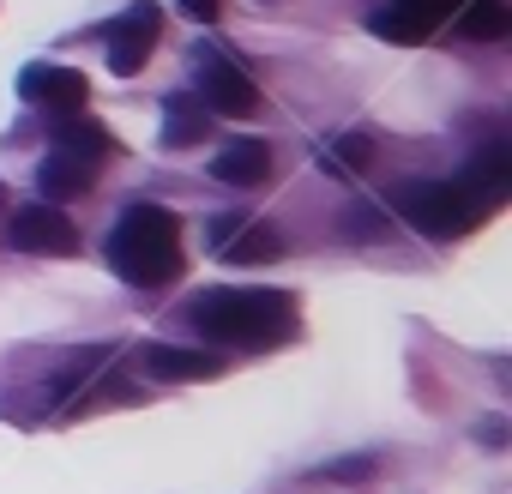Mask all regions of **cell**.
<instances>
[{
    "label": "cell",
    "instance_id": "obj_13",
    "mask_svg": "<svg viewBox=\"0 0 512 494\" xmlns=\"http://www.w3.org/2000/svg\"><path fill=\"white\" fill-rule=\"evenodd\" d=\"M205 133H211V109H205L199 97H169V109H163V145L187 151V145H199Z\"/></svg>",
    "mask_w": 512,
    "mask_h": 494
},
{
    "label": "cell",
    "instance_id": "obj_12",
    "mask_svg": "<svg viewBox=\"0 0 512 494\" xmlns=\"http://www.w3.org/2000/svg\"><path fill=\"white\" fill-rule=\"evenodd\" d=\"M464 187H470V193L494 211V205L512 193V151H506V145H488V151L464 169Z\"/></svg>",
    "mask_w": 512,
    "mask_h": 494
},
{
    "label": "cell",
    "instance_id": "obj_3",
    "mask_svg": "<svg viewBox=\"0 0 512 494\" xmlns=\"http://www.w3.org/2000/svg\"><path fill=\"white\" fill-rule=\"evenodd\" d=\"M398 205H404V217H410L422 235H434V241H452V235H464V229H476V223L488 217V205L464 187V175H458V181H416V187L398 193Z\"/></svg>",
    "mask_w": 512,
    "mask_h": 494
},
{
    "label": "cell",
    "instance_id": "obj_9",
    "mask_svg": "<svg viewBox=\"0 0 512 494\" xmlns=\"http://www.w3.org/2000/svg\"><path fill=\"white\" fill-rule=\"evenodd\" d=\"M97 187V157H79V151H49L43 163H37V193H43V205H67V199H79V193H91Z\"/></svg>",
    "mask_w": 512,
    "mask_h": 494
},
{
    "label": "cell",
    "instance_id": "obj_20",
    "mask_svg": "<svg viewBox=\"0 0 512 494\" xmlns=\"http://www.w3.org/2000/svg\"><path fill=\"white\" fill-rule=\"evenodd\" d=\"M0 205H7V187H0Z\"/></svg>",
    "mask_w": 512,
    "mask_h": 494
},
{
    "label": "cell",
    "instance_id": "obj_4",
    "mask_svg": "<svg viewBox=\"0 0 512 494\" xmlns=\"http://www.w3.org/2000/svg\"><path fill=\"white\" fill-rule=\"evenodd\" d=\"M7 241L19 247V254H49V260L79 254V229H73V217L61 205H25V211H13Z\"/></svg>",
    "mask_w": 512,
    "mask_h": 494
},
{
    "label": "cell",
    "instance_id": "obj_5",
    "mask_svg": "<svg viewBox=\"0 0 512 494\" xmlns=\"http://www.w3.org/2000/svg\"><path fill=\"white\" fill-rule=\"evenodd\" d=\"M199 103H205L211 115L253 121V115H260V85H253L235 61H205V67H199Z\"/></svg>",
    "mask_w": 512,
    "mask_h": 494
},
{
    "label": "cell",
    "instance_id": "obj_19",
    "mask_svg": "<svg viewBox=\"0 0 512 494\" xmlns=\"http://www.w3.org/2000/svg\"><path fill=\"white\" fill-rule=\"evenodd\" d=\"M175 7H181L187 19H199V25H211V19H217V0H175Z\"/></svg>",
    "mask_w": 512,
    "mask_h": 494
},
{
    "label": "cell",
    "instance_id": "obj_6",
    "mask_svg": "<svg viewBox=\"0 0 512 494\" xmlns=\"http://www.w3.org/2000/svg\"><path fill=\"white\" fill-rule=\"evenodd\" d=\"M19 91H25V103H37V109H49V115H79L85 97H91L85 73H79V67H55V61L25 67V73H19Z\"/></svg>",
    "mask_w": 512,
    "mask_h": 494
},
{
    "label": "cell",
    "instance_id": "obj_1",
    "mask_svg": "<svg viewBox=\"0 0 512 494\" xmlns=\"http://www.w3.org/2000/svg\"><path fill=\"white\" fill-rule=\"evenodd\" d=\"M193 326L223 350H272L296 338V296L284 290H205L193 296Z\"/></svg>",
    "mask_w": 512,
    "mask_h": 494
},
{
    "label": "cell",
    "instance_id": "obj_10",
    "mask_svg": "<svg viewBox=\"0 0 512 494\" xmlns=\"http://www.w3.org/2000/svg\"><path fill=\"white\" fill-rule=\"evenodd\" d=\"M139 368L157 374V380H217V374H223V356H211V350H181V344H145V350H139Z\"/></svg>",
    "mask_w": 512,
    "mask_h": 494
},
{
    "label": "cell",
    "instance_id": "obj_17",
    "mask_svg": "<svg viewBox=\"0 0 512 494\" xmlns=\"http://www.w3.org/2000/svg\"><path fill=\"white\" fill-rule=\"evenodd\" d=\"M326 476L332 482H368L374 476V458H338V464H326Z\"/></svg>",
    "mask_w": 512,
    "mask_h": 494
},
{
    "label": "cell",
    "instance_id": "obj_2",
    "mask_svg": "<svg viewBox=\"0 0 512 494\" xmlns=\"http://www.w3.org/2000/svg\"><path fill=\"white\" fill-rule=\"evenodd\" d=\"M109 266L139 284V290H157L169 278H181V223L175 211L163 205H133L115 229H109Z\"/></svg>",
    "mask_w": 512,
    "mask_h": 494
},
{
    "label": "cell",
    "instance_id": "obj_16",
    "mask_svg": "<svg viewBox=\"0 0 512 494\" xmlns=\"http://www.w3.org/2000/svg\"><path fill=\"white\" fill-rule=\"evenodd\" d=\"M344 235H350V241H374V235H386V217H380L374 205H356V211L344 217Z\"/></svg>",
    "mask_w": 512,
    "mask_h": 494
},
{
    "label": "cell",
    "instance_id": "obj_18",
    "mask_svg": "<svg viewBox=\"0 0 512 494\" xmlns=\"http://www.w3.org/2000/svg\"><path fill=\"white\" fill-rule=\"evenodd\" d=\"M338 151L350 157V169H368V163H374V139H368V133H350V139H338Z\"/></svg>",
    "mask_w": 512,
    "mask_h": 494
},
{
    "label": "cell",
    "instance_id": "obj_7",
    "mask_svg": "<svg viewBox=\"0 0 512 494\" xmlns=\"http://www.w3.org/2000/svg\"><path fill=\"white\" fill-rule=\"evenodd\" d=\"M157 37H163V13H157V7H133V13H121L115 31H109V67H115L121 79L145 73Z\"/></svg>",
    "mask_w": 512,
    "mask_h": 494
},
{
    "label": "cell",
    "instance_id": "obj_8",
    "mask_svg": "<svg viewBox=\"0 0 512 494\" xmlns=\"http://www.w3.org/2000/svg\"><path fill=\"white\" fill-rule=\"evenodd\" d=\"M211 247H217L229 266H266V260L284 254V235L272 223H241V217H229V223L211 229Z\"/></svg>",
    "mask_w": 512,
    "mask_h": 494
},
{
    "label": "cell",
    "instance_id": "obj_11",
    "mask_svg": "<svg viewBox=\"0 0 512 494\" xmlns=\"http://www.w3.org/2000/svg\"><path fill=\"white\" fill-rule=\"evenodd\" d=\"M211 175L229 187H260V181H272V145L266 139H229L211 157Z\"/></svg>",
    "mask_w": 512,
    "mask_h": 494
},
{
    "label": "cell",
    "instance_id": "obj_15",
    "mask_svg": "<svg viewBox=\"0 0 512 494\" xmlns=\"http://www.w3.org/2000/svg\"><path fill=\"white\" fill-rule=\"evenodd\" d=\"M458 31H464L470 43H500V37L512 31V7H506V0H470L464 19H458Z\"/></svg>",
    "mask_w": 512,
    "mask_h": 494
},
{
    "label": "cell",
    "instance_id": "obj_14",
    "mask_svg": "<svg viewBox=\"0 0 512 494\" xmlns=\"http://www.w3.org/2000/svg\"><path fill=\"white\" fill-rule=\"evenodd\" d=\"M55 145H61V151H79V157H97V163L115 151V139H109L91 115H55Z\"/></svg>",
    "mask_w": 512,
    "mask_h": 494
}]
</instances>
